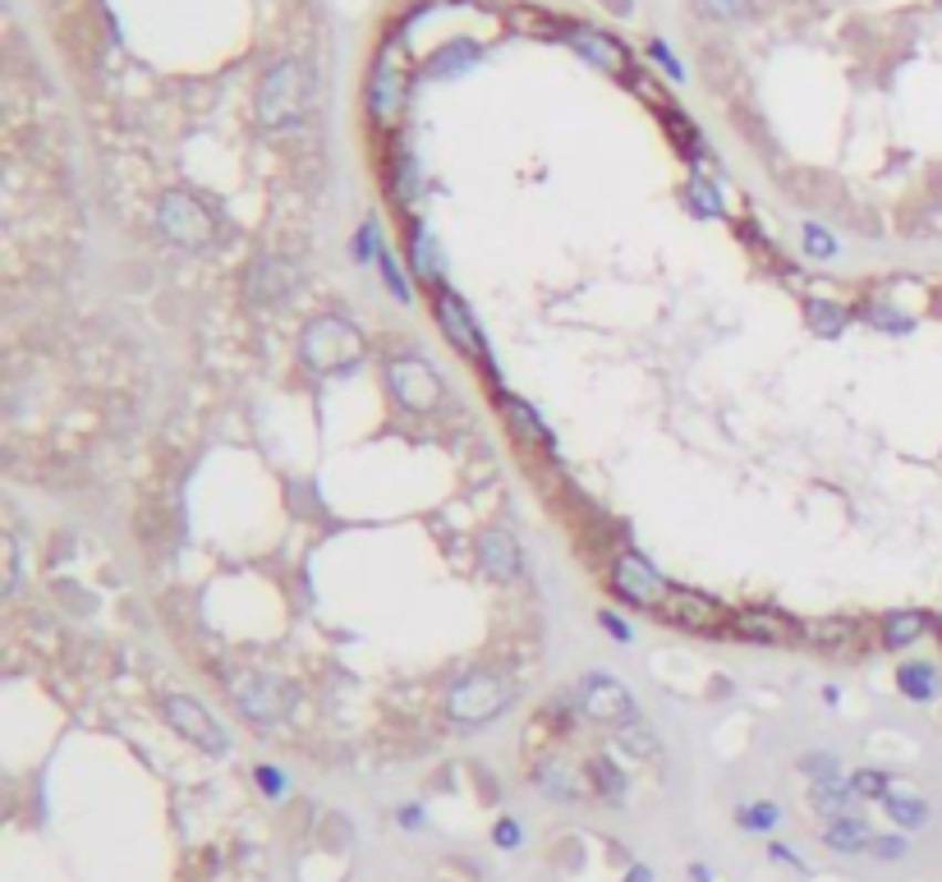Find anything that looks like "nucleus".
Masks as SVG:
<instances>
[{
  "mask_svg": "<svg viewBox=\"0 0 942 882\" xmlns=\"http://www.w3.org/2000/svg\"><path fill=\"white\" fill-rule=\"evenodd\" d=\"M850 796H856V790H850L846 781H824V786L814 790V809H818V813H828V818H846Z\"/></svg>",
  "mask_w": 942,
  "mask_h": 882,
  "instance_id": "27",
  "label": "nucleus"
},
{
  "mask_svg": "<svg viewBox=\"0 0 942 882\" xmlns=\"http://www.w3.org/2000/svg\"><path fill=\"white\" fill-rule=\"evenodd\" d=\"M805 253L809 258H832L837 253V239L828 230H818V226H805Z\"/></svg>",
  "mask_w": 942,
  "mask_h": 882,
  "instance_id": "37",
  "label": "nucleus"
},
{
  "mask_svg": "<svg viewBox=\"0 0 942 882\" xmlns=\"http://www.w3.org/2000/svg\"><path fill=\"white\" fill-rule=\"evenodd\" d=\"M401 106H405V70L396 60V42H386L369 74V115L377 125H391V120L401 115Z\"/></svg>",
  "mask_w": 942,
  "mask_h": 882,
  "instance_id": "10",
  "label": "nucleus"
},
{
  "mask_svg": "<svg viewBox=\"0 0 942 882\" xmlns=\"http://www.w3.org/2000/svg\"><path fill=\"white\" fill-rule=\"evenodd\" d=\"M574 704H580V713L589 722H602V726H630V722H640V708H634V698L621 681L612 676H589L580 681V689H574Z\"/></svg>",
  "mask_w": 942,
  "mask_h": 882,
  "instance_id": "6",
  "label": "nucleus"
},
{
  "mask_svg": "<svg viewBox=\"0 0 942 882\" xmlns=\"http://www.w3.org/2000/svg\"><path fill=\"white\" fill-rule=\"evenodd\" d=\"M800 772L814 777L818 786H824V781H837V758H832V754H805V758H800Z\"/></svg>",
  "mask_w": 942,
  "mask_h": 882,
  "instance_id": "32",
  "label": "nucleus"
},
{
  "mask_svg": "<svg viewBox=\"0 0 942 882\" xmlns=\"http://www.w3.org/2000/svg\"><path fill=\"white\" fill-rule=\"evenodd\" d=\"M286 281H290V267L277 262V258H262L249 267V299L253 303H271L286 294Z\"/></svg>",
  "mask_w": 942,
  "mask_h": 882,
  "instance_id": "17",
  "label": "nucleus"
},
{
  "mask_svg": "<svg viewBox=\"0 0 942 882\" xmlns=\"http://www.w3.org/2000/svg\"><path fill=\"white\" fill-rule=\"evenodd\" d=\"M732 634L749 639V644H768V648H786V644H800V621L786 616V612H741L732 616Z\"/></svg>",
  "mask_w": 942,
  "mask_h": 882,
  "instance_id": "11",
  "label": "nucleus"
},
{
  "mask_svg": "<svg viewBox=\"0 0 942 882\" xmlns=\"http://www.w3.org/2000/svg\"><path fill=\"white\" fill-rule=\"evenodd\" d=\"M617 749H625V758H653L658 754V736L649 731L644 722H630V726H617Z\"/></svg>",
  "mask_w": 942,
  "mask_h": 882,
  "instance_id": "26",
  "label": "nucleus"
},
{
  "mask_svg": "<svg viewBox=\"0 0 942 882\" xmlns=\"http://www.w3.org/2000/svg\"><path fill=\"white\" fill-rule=\"evenodd\" d=\"M157 221H162L166 239H175V245H185V249H207L211 239H217V226H211V217L198 207V198H189L185 189H170L162 198Z\"/></svg>",
  "mask_w": 942,
  "mask_h": 882,
  "instance_id": "5",
  "label": "nucleus"
},
{
  "mask_svg": "<svg viewBox=\"0 0 942 882\" xmlns=\"http://www.w3.org/2000/svg\"><path fill=\"white\" fill-rule=\"evenodd\" d=\"M602 630L612 634V639H621V644H625V639H630V625H621V621H617L612 612H602Z\"/></svg>",
  "mask_w": 942,
  "mask_h": 882,
  "instance_id": "44",
  "label": "nucleus"
},
{
  "mask_svg": "<svg viewBox=\"0 0 942 882\" xmlns=\"http://www.w3.org/2000/svg\"><path fill=\"white\" fill-rule=\"evenodd\" d=\"M478 565L488 570V580L510 584L515 574H520V547H515V538H510V533L488 529V533L478 538Z\"/></svg>",
  "mask_w": 942,
  "mask_h": 882,
  "instance_id": "14",
  "label": "nucleus"
},
{
  "mask_svg": "<svg viewBox=\"0 0 942 882\" xmlns=\"http://www.w3.org/2000/svg\"><path fill=\"white\" fill-rule=\"evenodd\" d=\"M313 106V74L303 60H277L262 83H258V125L262 129H286L303 120Z\"/></svg>",
  "mask_w": 942,
  "mask_h": 882,
  "instance_id": "1",
  "label": "nucleus"
},
{
  "mask_svg": "<svg viewBox=\"0 0 942 882\" xmlns=\"http://www.w3.org/2000/svg\"><path fill=\"white\" fill-rule=\"evenodd\" d=\"M497 409H501V418H506V428L515 433V442H525V446H552V433H547V423L520 401V395L497 391Z\"/></svg>",
  "mask_w": 942,
  "mask_h": 882,
  "instance_id": "15",
  "label": "nucleus"
},
{
  "mask_svg": "<svg viewBox=\"0 0 942 882\" xmlns=\"http://www.w3.org/2000/svg\"><path fill=\"white\" fill-rule=\"evenodd\" d=\"M805 318H809V326L818 331V336H841V331H846V309L832 303V299H809Z\"/></svg>",
  "mask_w": 942,
  "mask_h": 882,
  "instance_id": "25",
  "label": "nucleus"
},
{
  "mask_svg": "<svg viewBox=\"0 0 942 882\" xmlns=\"http://www.w3.org/2000/svg\"><path fill=\"white\" fill-rule=\"evenodd\" d=\"M869 850H873V855H883V860H897V855H905V841L901 837H878Z\"/></svg>",
  "mask_w": 942,
  "mask_h": 882,
  "instance_id": "40",
  "label": "nucleus"
},
{
  "mask_svg": "<svg viewBox=\"0 0 942 882\" xmlns=\"http://www.w3.org/2000/svg\"><path fill=\"white\" fill-rule=\"evenodd\" d=\"M824 841L832 845V850H865V845H873V837H869V828L860 823V818H828V832H824Z\"/></svg>",
  "mask_w": 942,
  "mask_h": 882,
  "instance_id": "22",
  "label": "nucleus"
},
{
  "mask_svg": "<svg viewBox=\"0 0 942 882\" xmlns=\"http://www.w3.org/2000/svg\"><path fill=\"white\" fill-rule=\"evenodd\" d=\"M386 189H391V203L396 207H414L418 198V175H414V157H405V152L396 147L391 152V166H386Z\"/></svg>",
  "mask_w": 942,
  "mask_h": 882,
  "instance_id": "21",
  "label": "nucleus"
},
{
  "mask_svg": "<svg viewBox=\"0 0 942 882\" xmlns=\"http://www.w3.org/2000/svg\"><path fill=\"white\" fill-rule=\"evenodd\" d=\"M258 786L267 790V796H281V790H286V781H281L277 768H258Z\"/></svg>",
  "mask_w": 942,
  "mask_h": 882,
  "instance_id": "43",
  "label": "nucleus"
},
{
  "mask_svg": "<svg viewBox=\"0 0 942 882\" xmlns=\"http://www.w3.org/2000/svg\"><path fill=\"white\" fill-rule=\"evenodd\" d=\"M690 878H694V882H708V869H704V864H694V869H690Z\"/></svg>",
  "mask_w": 942,
  "mask_h": 882,
  "instance_id": "45",
  "label": "nucleus"
},
{
  "mask_svg": "<svg viewBox=\"0 0 942 882\" xmlns=\"http://www.w3.org/2000/svg\"><path fill=\"white\" fill-rule=\"evenodd\" d=\"M493 837H497V845H501V850L520 845V823H510V818H501V823H497V832H493Z\"/></svg>",
  "mask_w": 942,
  "mask_h": 882,
  "instance_id": "42",
  "label": "nucleus"
},
{
  "mask_svg": "<svg viewBox=\"0 0 942 882\" xmlns=\"http://www.w3.org/2000/svg\"><path fill=\"white\" fill-rule=\"evenodd\" d=\"M341 345H345V350H359L354 331H350L345 322H337V318H318L309 331H303V363H309V369H318V373H327L331 363L341 359Z\"/></svg>",
  "mask_w": 942,
  "mask_h": 882,
  "instance_id": "12",
  "label": "nucleus"
},
{
  "mask_svg": "<svg viewBox=\"0 0 942 882\" xmlns=\"http://www.w3.org/2000/svg\"><path fill=\"white\" fill-rule=\"evenodd\" d=\"M690 203H694V207H704L698 217H717V211H722V203H717L713 185H708V179H698V175H694V185H690Z\"/></svg>",
  "mask_w": 942,
  "mask_h": 882,
  "instance_id": "36",
  "label": "nucleus"
},
{
  "mask_svg": "<svg viewBox=\"0 0 942 882\" xmlns=\"http://www.w3.org/2000/svg\"><path fill=\"white\" fill-rule=\"evenodd\" d=\"M405 253H410V262H414V277H418V281H433V290H437V286H442L437 253H433L428 230H423L418 221H410V230H405Z\"/></svg>",
  "mask_w": 942,
  "mask_h": 882,
  "instance_id": "19",
  "label": "nucleus"
},
{
  "mask_svg": "<svg viewBox=\"0 0 942 882\" xmlns=\"http://www.w3.org/2000/svg\"><path fill=\"white\" fill-rule=\"evenodd\" d=\"M658 621L694 630V634H722V630H732V612H726L717 598L694 593V589H672V593H666V602L658 606Z\"/></svg>",
  "mask_w": 942,
  "mask_h": 882,
  "instance_id": "4",
  "label": "nucleus"
},
{
  "mask_svg": "<svg viewBox=\"0 0 942 882\" xmlns=\"http://www.w3.org/2000/svg\"><path fill=\"white\" fill-rule=\"evenodd\" d=\"M612 589L630 606H649V612H658V606L666 602V593H672V584H666L640 552H621L612 561Z\"/></svg>",
  "mask_w": 942,
  "mask_h": 882,
  "instance_id": "7",
  "label": "nucleus"
},
{
  "mask_svg": "<svg viewBox=\"0 0 942 882\" xmlns=\"http://www.w3.org/2000/svg\"><path fill=\"white\" fill-rule=\"evenodd\" d=\"M386 391L414 414H428L442 401V377L423 359H391L386 363Z\"/></svg>",
  "mask_w": 942,
  "mask_h": 882,
  "instance_id": "8",
  "label": "nucleus"
},
{
  "mask_svg": "<svg viewBox=\"0 0 942 882\" xmlns=\"http://www.w3.org/2000/svg\"><path fill=\"white\" fill-rule=\"evenodd\" d=\"M850 790H856V796H888V772L865 768V772L850 777Z\"/></svg>",
  "mask_w": 942,
  "mask_h": 882,
  "instance_id": "35",
  "label": "nucleus"
},
{
  "mask_svg": "<svg viewBox=\"0 0 942 882\" xmlns=\"http://www.w3.org/2000/svg\"><path fill=\"white\" fill-rule=\"evenodd\" d=\"M433 313H437V326H442V336L451 341V350H455V354H465L469 363H483V369H488V373L497 377L493 359H488V345H483L478 322L469 318L465 299L455 294V290H446V286H437V290H433Z\"/></svg>",
  "mask_w": 942,
  "mask_h": 882,
  "instance_id": "3",
  "label": "nucleus"
},
{
  "mask_svg": "<svg viewBox=\"0 0 942 882\" xmlns=\"http://www.w3.org/2000/svg\"><path fill=\"white\" fill-rule=\"evenodd\" d=\"M662 125L672 129V138H676V147L685 152V157H694V152H698V143H694V138H698V134H694V125H690V120H685L681 111H672V106H666V111H662Z\"/></svg>",
  "mask_w": 942,
  "mask_h": 882,
  "instance_id": "30",
  "label": "nucleus"
},
{
  "mask_svg": "<svg viewBox=\"0 0 942 882\" xmlns=\"http://www.w3.org/2000/svg\"><path fill=\"white\" fill-rule=\"evenodd\" d=\"M515 698V685L497 672H469L455 681V689L446 694V713L451 722H460V726H483V722H493L497 713H506V704Z\"/></svg>",
  "mask_w": 942,
  "mask_h": 882,
  "instance_id": "2",
  "label": "nucleus"
},
{
  "mask_svg": "<svg viewBox=\"0 0 942 882\" xmlns=\"http://www.w3.org/2000/svg\"><path fill=\"white\" fill-rule=\"evenodd\" d=\"M377 253H382V249H377V230L363 226L359 239H354V262H369V258H377Z\"/></svg>",
  "mask_w": 942,
  "mask_h": 882,
  "instance_id": "38",
  "label": "nucleus"
},
{
  "mask_svg": "<svg viewBox=\"0 0 942 882\" xmlns=\"http://www.w3.org/2000/svg\"><path fill=\"white\" fill-rule=\"evenodd\" d=\"M883 805H888V813L897 818L901 828H920L924 818H929V809H924L920 796H883Z\"/></svg>",
  "mask_w": 942,
  "mask_h": 882,
  "instance_id": "29",
  "label": "nucleus"
},
{
  "mask_svg": "<svg viewBox=\"0 0 942 882\" xmlns=\"http://www.w3.org/2000/svg\"><path fill=\"white\" fill-rule=\"evenodd\" d=\"M377 267H382V281H386V290H391V299H410V286H405V277H401V267H396V258H391L386 249L377 253Z\"/></svg>",
  "mask_w": 942,
  "mask_h": 882,
  "instance_id": "33",
  "label": "nucleus"
},
{
  "mask_svg": "<svg viewBox=\"0 0 942 882\" xmlns=\"http://www.w3.org/2000/svg\"><path fill=\"white\" fill-rule=\"evenodd\" d=\"M897 685H901L905 698H933L938 694V672L929 662H905L897 672Z\"/></svg>",
  "mask_w": 942,
  "mask_h": 882,
  "instance_id": "24",
  "label": "nucleus"
},
{
  "mask_svg": "<svg viewBox=\"0 0 942 882\" xmlns=\"http://www.w3.org/2000/svg\"><path fill=\"white\" fill-rule=\"evenodd\" d=\"M736 818H741V823H745V828H754V832H764V828H773V823H777V818H781V809H777V805H749V809H741Z\"/></svg>",
  "mask_w": 942,
  "mask_h": 882,
  "instance_id": "34",
  "label": "nucleus"
},
{
  "mask_svg": "<svg viewBox=\"0 0 942 882\" xmlns=\"http://www.w3.org/2000/svg\"><path fill=\"white\" fill-rule=\"evenodd\" d=\"M649 51H653V60H658V65H662L666 74H672V79H681V74H685V70L676 65V55H672V51H666V42H653Z\"/></svg>",
  "mask_w": 942,
  "mask_h": 882,
  "instance_id": "41",
  "label": "nucleus"
},
{
  "mask_svg": "<svg viewBox=\"0 0 942 882\" xmlns=\"http://www.w3.org/2000/svg\"><path fill=\"white\" fill-rule=\"evenodd\" d=\"M704 10L713 19H736V14H745V0H704Z\"/></svg>",
  "mask_w": 942,
  "mask_h": 882,
  "instance_id": "39",
  "label": "nucleus"
},
{
  "mask_svg": "<svg viewBox=\"0 0 942 882\" xmlns=\"http://www.w3.org/2000/svg\"><path fill=\"white\" fill-rule=\"evenodd\" d=\"M589 777L598 781V790H602L607 800H621V796H625V781H621V772H617L612 764H607V758H593V764H589Z\"/></svg>",
  "mask_w": 942,
  "mask_h": 882,
  "instance_id": "31",
  "label": "nucleus"
},
{
  "mask_svg": "<svg viewBox=\"0 0 942 882\" xmlns=\"http://www.w3.org/2000/svg\"><path fill=\"white\" fill-rule=\"evenodd\" d=\"M534 781H538L542 790H552V796H561V800H574V796H580V781L570 777V768L561 764V758H542V764L534 768Z\"/></svg>",
  "mask_w": 942,
  "mask_h": 882,
  "instance_id": "23",
  "label": "nucleus"
},
{
  "mask_svg": "<svg viewBox=\"0 0 942 882\" xmlns=\"http://www.w3.org/2000/svg\"><path fill=\"white\" fill-rule=\"evenodd\" d=\"M924 630H929V616L924 612H892V616H883V648L901 653L910 644H920Z\"/></svg>",
  "mask_w": 942,
  "mask_h": 882,
  "instance_id": "20",
  "label": "nucleus"
},
{
  "mask_svg": "<svg viewBox=\"0 0 942 882\" xmlns=\"http://www.w3.org/2000/svg\"><path fill=\"white\" fill-rule=\"evenodd\" d=\"M162 713H166V722L175 726V731L185 736V740H194L198 749H207V754H226V749H230L226 731H221L217 722H211V713L198 704V698H189V694H166V698H162Z\"/></svg>",
  "mask_w": 942,
  "mask_h": 882,
  "instance_id": "9",
  "label": "nucleus"
},
{
  "mask_svg": "<svg viewBox=\"0 0 942 882\" xmlns=\"http://www.w3.org/2000/svg\"><path fill=\"white\" fill-rule=\"evenodd\" d=\"M474 60H478V46H474V42H451L446 51L433 55L428 70H433V74H460V70L474 65Z\"/></svg>",
  "mask_w": 942,
  "mask_h": 882,
  "instance_id": "28",
  "label": "nucleus"
},
{
  "mask_svg": "<svg viewBox=\"0 0 942 882\" xmlns=\"http://www.w3.org/2000/svg\"><path fill=\"white\" fill-rule=\"evenodd\" d=\"M800 644L828 653V657H841L860 644V625L856 616H818V621H800Z\"/></svg>",
  "mask_w": 942,
  "mask_h": 882,
  "instance_id": "13",
  "label": "nucleus"
},
{
  "mask_svg": "<svg viewBox=\"0 0 942 882\" xmlns=\"http://www.w3.org/2000/svg\"><path fill=\"white\" fill-rule=\"evenodd\" d=\"M570 42H574V51H580V55H589L593 65L612 70V74H625V65H630L625 46H621V42H612L607 33H584V28H574V33H570Z\"/></svg>",
  "mask_w": 942,
  "mask_h": 882,
  "instance_id": "16",
  "label": "nucleus"
},
{
  "mask_svg": "<svg viewBox=\"0 0 942 882\" xmlns=\"http://www.w3.org/2000/svg\"><path fill=\"white\" fill-rule=\"evenodd\" d=\"M630 882H649V869H634V873H630Z\"/></svg>",
  "mask_w": 942,
  "mask_h": 882,
  "instance_id": "46",
  "label": "nucleus"
},
{
  "mask_svg": "<svg viewBox=\"0 0 942 882\" xmlns=\"http://www.w3.org/2000/svg\"><path fill=\"white\" fill-rule=\"evenodd\" d=\"M235 698H239V708H245V717L249 722H271L281 713V698H277V689H271L267 681H239V689H235Z\"/></svg>",
  "mask_w": 942,
  "mask_h": 882,
  "instance_id": "18",
  "label": "nucleus"
}]
</instances>
